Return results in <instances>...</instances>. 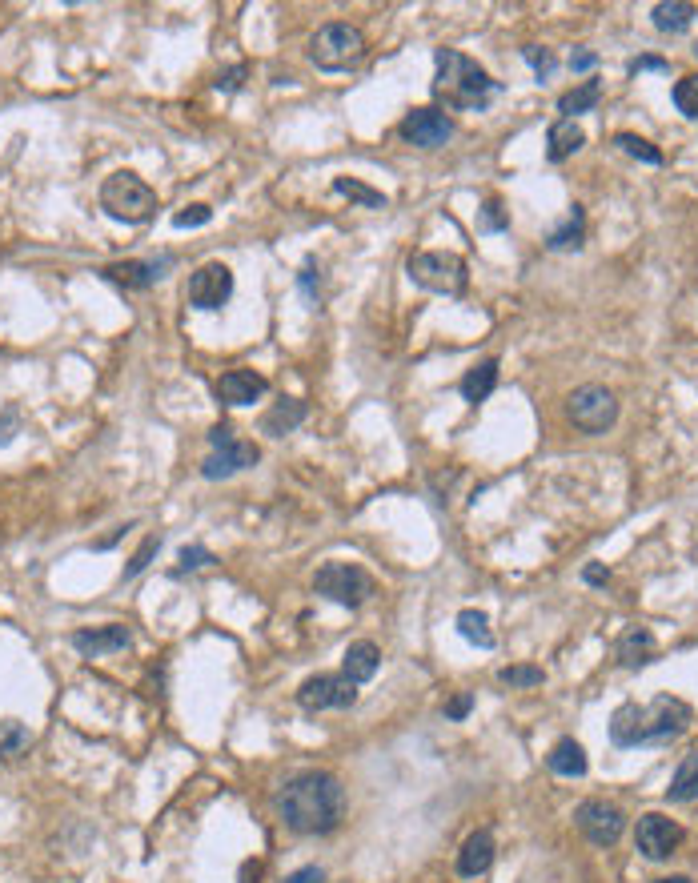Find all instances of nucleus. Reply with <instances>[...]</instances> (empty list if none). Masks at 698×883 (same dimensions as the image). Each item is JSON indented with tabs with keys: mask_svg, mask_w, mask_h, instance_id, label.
<instances>
[{
	"mask_svg": "<svg viewBox=\"0 0 698 883\" xmlns=\"http://www.w3.org/2000/svg\"><path fill=\"white\" fill-rule=\"evenodd\" d=\"M277 815L297 835H329L345 819V787L329 771H301L277 791Z\"/></svg>",
	"mask_w": 698,
	"mask_h": 883,
	"instance_id": "nucleus-1",
	"label": "nucleus"
},
{
	"mask_svg": "<svg viewBox=\"0 0 698 883\" xmlns=\"http://www.w3.org/2000/svg\"><path fill=\"white\" fill-rule=\"evenodd\" d=\"M438 77H434V97L450 109H466V113H486L494 93L502 89L478 61L462 57L458 49H438Z\"/></svg>",
	"mask_w": 698,
	"mask_h": 883,
	"instance_id": "nucleus-2",
	"label": "nucleus"
},
{
	"mask_svg": "<svg viewBox=\"0 0 698 883\" xmlns=\"http://www.w3.org/2000/svg\"><path fill=\"white\" fill-rule=\"evenodd\" d=\"M101 209L113 217V221H125V225H145L157 217V193L129 169H117L105 177L101 185Z\"/></svg>",
	"mask_w": 698,
	"mask_h": 883,
	"instance_id": "nucleus-3",
	"label": "nucleus"
},
{
	"mask_svg": "<svg viewBox=\"0 0 698 883\" xmlns=\"http://www.w3.org/2000/svg\"><path fill=\"white\" fill-rule=\"evenodd\" d=\"M410 269V281L430 289V293H442V298H462L466 285H470V269L458 253H446V249H426V253H414L406 261Z\"/></svg>",
	"mask_w": 698,
	"mask_h": 883,
	"instance_id": "nucleus-4",
	"label": "nucleus"
},
{
	"mask_svg": "<svg viewBox=\"0 0 698 883\" xmlns=\"http://www.w3.org/2000/svg\"><path fill=\"white\" fill-rule=\"evenodd\" d=\"M309 61L325 73H341L366 61V37L358 25H325L309 41Z\"/></svg>",
	"mask_w": 698,
	"mask_h": 883,
	"instance_id": "nucleus-5",
	"label": "nucleus"
},
{
	"mask_svg": "<svg viewBox=\"0 0 698 883\" xmlns=\"http://www.w3.org/2000/svg\"><path fill=\"white\" fill-rule=\"evenodd\" d=\"M694 711L690 703L674 699V695H658L650 707H638V727H634V747H662L670 739H678L690 727Z\"/></svg>",
	"mask_w": 698,
	"mask_h": 883,
	"instance_id": "nucleus-6",
	"label": "nucleus"
},
{
	"mask_svg": "<svg viewBox=\"0 0 698 883\" xmlns=\"http://www.w3.org/2000/svg\"><path fill=\"white\" fill-rule=\"evenodd\" d=\"M313 591L337 607H362L370 595H374V578L358 566V562H325L317 574H313Z\"/></svg>",
	"mask_w": 698,
	"mask_h": 883,
	"instance_id": "nucleus-7",
	"label": "nucleus"
},
{
	"mask_svg": "<svg viewBox=\"0 0 698 883\" xmlns=\"http://www.w3.org/2000/svg\"><path fill=\"white\" fill-rule=\"evenodd\" d=\"M209 446H213V450H209V458L201 462V478H209V482L233 478V474L257 466V458H261V450H257L253 442L237 438L233 426H213V430H209Z\"/></svg>",
	"mask_w": 698,
	"mask_h": 883,
	"instance_id": "nucleus-8",
	"label": "nucleus"
},
{
	"mask_svg": "<svg viewBox=\"0 0 698 883\" xmlns=\"http://www.w3.org/2000/svg\"><path fill=\"white\" fill-rule=\"evenodd\" d=\"M566 414L582 434H606L618 422V398L606 386H578L566 402Z\"/></svg>",
	"mask_w": 698,
	"mask_h": 883,
	"instance_id": "nucleus-9",
	"label": "nucleus"
},
{
	"mask_svg": "<svg viewBox=\"0 0 698 883\" xmlns=\"http://www.w3.org/2000/svg\"><path fill=\"white\" fill-rule=\"evenodd\" d=\"M233 298V269L221 265V261H205L189 273V285H185V302L193 310H221L225 302Z\"/></svg>",
	"mask_w": 698,
	"mask_h": 883,
	"instance_id": "nucleus-10",
	"label": "nucleus"
},
{
	"mask_svg": "<svg viewBox=\"0 0 698 883\" xmlns=\"http://www.w3.org/2000/svg\"><path fill=\"white\" fill-rule=\"evenodd\" d=\"M574 823H578V831H582L594 847H614V843L622 839V831H626L622 807H614V803H606V799H586V803H578Z\"/></svg>",
	"mask_w": 698,
	"mask_h": 883,
	"instance_id": "nucleus-11",
	"label": "nucleus"
},
{
	"mask_svg": "<svg viewBox=\"0 0 698 883\" xmlns=\"http://www.w3.org/2000/svg\"><path fill=\"white\" fill-rule=\"evenodd\" d=\"M297 703L305 711H345L358 703V683H349L345 675H313L297 687Z\"/></svg>",
	"mask_w": 698,
	"mask_h": 883,
	"instance_id": "nucleus-12",
	"label": "nucleus"
},
{
	"mask_svg": "<svg viewBox=\"0 0 698 883\" xmlns=\"http://www.w3.org/2000/svg\"><path fill=\"white\" fill-rule=\"evenodd\" d=\"M398 133L418 145V149H442L450 137H454V121L438 109V105H422V109H410L398 125Z\"/></svg>",
	"mask_w": 698,
	"mask_h": 883,
	"instance_id": "nucleus-13",
	"label": "nucleus"
},
{
	"mask_svg": "<svg viewBox=\"0 0 698 883\" xmlns=\"http://www.w3.org/2000/svg\"><path fill=\"white\" fill-rule=\"evenodd\" d=\"M634 843H638V851L646 859H666L682 843V827L674 819H666L662 811H646L638 819V827H634Z\"/></svg>",
	"mask_w": 698,
	"mask_h": 883,
	"instance_id": "nucleus-14",
	"label": "nucleus"
},
{
	"mask_svg": "<svg viewBox=\"0 0 698 883\" xmlns=\"http://www.w3.org/2000/svg\"><path fill=\"white\" fill-rule=\"evenodd\" d=\"M173 269V257L161 253V257H145V261H117V265H105L101 277L113 281V285H125V289H149L157 281H165Z\"/></svg>",
	"mask_w": 698,
	"mask_h": 883,
	"instance_id": "nucleus-15",
	"label": "nucleus"
},
{
	"mask_svg": "<svg viewBox=\"0 0 698 883\" xmlns=\"http://www.w3.org/2000/svg\"><path fill=\"white\" fill-rule=\"evenodd\" d=\"M73 647H77L85 659H97V655H117V651H129V647H133V631H129V627H121V623L93 627V631H77V635H73Z\"/></svg>",
	"mask_w": 698,
	"mask_h": 883,
	"instance_id": "nucleus-16",
	"label": "nucleus"
},
{
	"mask_svg": "<svg viewBox=\"0 0 698 883\" xmlns=\"http://www.w3.org/2000/svg\"><path fill=\"white\" fill-rule=\"evenodd\" d=\"M265 390H269V382H265L261 374H253V370H229V374H221V382H217V402H221V406H249V402H257Z\"/></svg>",
	"mask_w": 698,
	"mask_h": 883,
	"instance_id": "nucleus-17",
	"label": "nucleus"
},
{
	"mask_svg": "<svg viewBox=\"0 0 698 883\" xmlns=\"http://www.w3.org/2000/svg\"><path fill=\"white\" fill-rule=\"evenodd\" d=\"M378 667H382V651H378V643H370V639L349 643L345 655H341V675H345L349 683H370V679L378 675Z\"/></svg>",
	"mask_w": 698,
	"mask_h": 883,
	"instance_id": "nucleus-18",
	"label": "nucleus"
},
{
	"mask_svg": "<svg viewBox=\"0 0 698 883\" xmlns=\"http://www.w3.org/2000/svg\"><path fill=\"white\" fill-rule=\"evenodd\" d=\"M582 145H586V129H582L578 121H570V117H558V121L550 125V133H546V161H550V165H562V161H570Z\"/></svg>",
	"mask_w": 698,
	"mask_h": 883,
	"instance_id": "nucleus-19",
	"label": "nucleus"
},
{
	"mask_svg": "<svg viewBox=\"0 0 698 883\" xmlns=\"http://www.w3.org/2000/svg\"><path fill=\"white\" fill-rule=\"evenodd\" d=\"M494 851H498L494 835H490V831H474V835L462 843V851H458V875H466V879L486 875L490 863H494Z\"/></svg>",
	"mask_w": 698,
	"mask_h": 883,
	"instance_id": "nucleus-20",
	"label": "nucleus"
},
{
	"mask_svg": "<svg viewBox=\"0 0 698 883\" xmlns=\"http://www.w3.org/2000/svg\"><path fill=\"white\" fill-rule=\"evenodd\" d=\"M654 651H658V643H654V635H650L646 627H626V631L618 635V659H622V667H630V671L646 667V663L654 659Z\"/></svg>",
	"mask_w": 698,
	"mask_h": 883,
	"instance_id": "nucleus-21",
	"label": "nucleus"
},
{
	"mask_svg": "<svg viewBox=\"0 0 698 883\" xmlns=\"http://www.w3.org/2000/svg\"><path fill=\"white\" fill-rule=\"evenodd\" d=\"M546 767H550L554 775H562V779H582L590 763H586L582 743H574V739H558V743L550 747V755H546Z\"/></svg>",
	"mask_w": 698,
	"mask_h": 883,
	"instance_id": "nucleus-22",
	"label": "nucleus"
},
{
	"mask_svg": "<svg viewBox=\"0 0 698 883\" xmlns=\"http://www.w3.org/2000/svg\"><path fill=\"white\" fill-rule=\"evenodd\" d=\"M494 386H498V358L478 362V366H474V370H466V378L458 382V390H462V398H466L470 406L486 402V398L494 394Z\"/></svg>",
	"mask_w": 698,
	"mask_h": 883,
	"instance_id": "nucleus-23",
	"label": "nucleus"
},
{
	"mask_svg": "<svg viewBox=\"0 0 698 883\" xmlns=\"http://www.w3.org/2000/svg\"><path fill=\"white\" fill-rule=\"evenodd\" d=\"M305 414H309V406H305L301 398H285V402H277V406L261 418V430L273 434V438H285V434H293V430L305 422Z\"/></svg>",
	"mask_w": 698,
	"mask_h": 883,
	"instance_id": "nucleus-24",
	"label": "nucleus"
},
{
	"mask_svg": "<svg viewBox=\"0 0 698 883\" xmlns=\"http://www.w3.org/2000/svg\"><path fill=\"white\" fill-rule=\"evenodd\" d=\"M650 17H654V29H658V33H686V29L694 25L698 9L686 5V0H662V5H654Z\"/></svg>",
	"mask_w": 698,
	"mask_h": 883,
	"instance_id": "nucleus-25",
	"label": "nucleus"
},
{
	"mask_svg": "<svg viewBox=\"0 0 698 883\" xmlns=\"http://www.w3.org/2000/svg\"><path fill=\"white\" fill-rule=\"evenodd\" d=\"M582 237H586V209L574 205V209L566 213V221H562L558 229H550L546 249H554V253H562V249H582Z\"/></svg>",
	"mask_w": 698,
	"mask_h": 883,
	"instance_id": "nucleus-26",
	"label": "nucleus"
},
{
	"mask_svg": "<svg viewBox=\"0 0 698 883\" xmlns=\"http://www.w3.org/2000/svg\"><path fill=\"white\" fill-rule=\"evenodd\" d=\"M666 799H670V803H690V799H698V751H690V755L678 763V771H674V779H670V787H666Z\"/></svg>",
	"mask_w": 698,
	"mask_h": 883,
	"instance_id": "nucleus-27",
	"label": "nucleus"
},
{
	"mask_svg": "<svg viewBox=\"0 0 698 883\" xmlns=\"http://www.w3.org/2000/svg\"><path fill=\"white\" fill-rule=\"evenodd\" d=\"M598 101H602V85H598V81H582L578 89H570V93L558 97V113L574 121L578 113H590Z\"/></svg>",
	"mask_w": 698,
	"mask_h": 883,
	"instance_id": "nucleus-28",
	"label": "nucleus"
},
{
	"mask_svg": "<svg viewBox=\"0 0 698 883\" xmlns=\"http://www.w3.org/2000/svg\"><path fill=\"white\" fill-rule=\"evenodd\" d=\"M458 635L466 639V643H474V647H482V651H494V631H490V619H486V611H462L458 615Z\"/></svg>",
	"mask_w": 698,
	"mask_h": 883,
	"instance_id": "nucleus-29",
	"label": "nucleus"
},
{
	"mask_svg": "<svg viewBox=\"0 0 698 883\" xmlns=\"http://www.w3.org/2000/svg\"><path fill=\"white\" fill-rule=\"evenodd\" d=\"M333 193L358 201V205H366V209H386V193H378V189H370V185H362V181H354V177H333Z\"/></svg>",
	"mask_w": 698,
	"mask_h": 883,
	"instance_id": "nucleus-30",
	"label": "nucleus"
},
{
	"mask_svg": "<svg viewBox=\"0 0 698 883\" xmlns=\"http://www.w3.org/2000/svg\"><path fill=\"white\" fill-rule=\"evenodd\" d=\"M29 743H33V735H29V727H25V723H17V719H0V755L17 759V755H21Z\"/></svg>",
	"mask_w": 698,
	"mask_h": 883,
	"instance_id": "nucleus-31",
	"label": "nucleus"
},
{
	"mask_svg": "<svg viewBox=\"0 0 698 883\" xmlns=\"http://www.w3.org/2000/svg\"><path fill=\"white\" fill-rule=\"evenodd\" d=\"M614 145L626 153V157H634V161H642V165H662V153L646 141V137H638V133H618L614 137Z\"/></svg>",
	"mask_w": 698,
	"mask_h": 883,
	"instance_id": "nucleus-32",
	"label": "nucleus"
},
{
	"mask_svg": "<svg viewBox=\"0 0 698 883\" xmlns=\"http://www.w3.org/2000/svg\"><path fill=\"white\" fill-rule=\"evenodd\" d=\"M674 105H678V113H682V117L698 121V73H690V77L674 81Z\"/></svg>",
	"mask_w": 698,
	"mask_h": 883,
	"instance_id": "nucleus-33",
	"label": "nucleus"
},
{
	"mask_svg": "<svg viewBox=\"0 0 698 883\" xmlns=\"http://www.w3.org/2000/svg\"><path fill=\"white\" fill-rule=\"evenodd\" d=\"M478 229H482V233H502V229H510V209H506L498 197H490V201L482 205Z\"/></svg>",
	"mask_w": 698,
	"mask_h": 883,
	"instance_id": "nucleus-34",
	"label": "nucleus"
},
{
	"mask_svg": "<svg viewBox=\"0 0 698 883\" xmlns=\"http://www.w3.org/2000/svg\"><path fill=\"white\" fill-rule=\"evenodd\" d=\"M498 683H506V687H542V683H546V671H542V667H502V671H498Z\"/></svg>",
	"mask_w": 698,
	"mask_h": 883,
	"instance_id": "nucleus-35",
	"label": "nucleus"
},
{
	"mask_svg": "<svg viewBox=\"0 0 698 883\" xmlns=\"http://www.w3.org/2000/svg\"><path fill=\"white\" fill-rule=\"evenodd\" d=\"M522 57H526V61H530V69L538 73V81H550V77H554V69H558L554 53H550V49H542V45H526V49H522Z\"/></svg>",
	"mask_w": 698,
	"mask_h": 883,
	"instance_id": "nucleus-36",
	"label": "nucleus"
},
{
	"mask_svg": "<svg viewBox=\"0 0 698 883\" xmlns=\"http://www.w3.org/2000/svg\"><path fill=\"white\" fill-rule=\"evenodd\" d=\"M157 550H161V538L157 534H149L141 546H137V554L129 558V566H125V578H137L141 570H149V562L157 558Z\"/></svg>",
	"mask_w": 698,
	"mask_h": 883,
	"instance_id": "nucleus-37",
	"label": "nucleus"
},
{
	"mask_svg": "<svg viewBox=\"0 0 698 883\" xmlns=\"http://www.w3.org/2000/svg\"><path fill=\"white\" fill-rule=\"evenodd\" d=\"M209 221H213V209H209V205H189V209H181V213L173 217L177 229H197V225H209Z\"/></svg>",
	"mask_w": 698,
	"mask_h": 883,
	"instance_id": "nucleus-38",
	"label": "nucleus"
},
{
	"mask_svg": "<svg viewBox=\"0 0 698 883\" xmlns=\"http://www.w3.org/2000/svg\"><path fill=\"white\" fill-rule=\"evenodd\" d=\"M217 558H213V550H205V546H185L181 550V570L177 574H185V570H201V566H213Z\"/></svg>",
	"mask_w": 698,
	"mask_h": 883,
	"instance_id": "nucleus-39",
	"label": "nucleus"
},
{
	"mask_svg": "<svg viewBox=\"0 0 698 883\" xmlns=\"http://www.w3.org/2000/svg\"><path fill=\"white\" fill-rule=\"evenodd\" d=\"M470 711H474V695H470V691H458V695L446 703V719H450V723H462Z\"/></svg>",
	"mask_w": 698,
	"mask_h": 883,
	"instance_id": "nucleus-40",
	"label": "nucleus"
},
{
	"mask_svg": "<svg viewBox=\"0 0 698 883\" xmlns=\"http://www.w3.org/2000/svg\"><path fill=\"white\" fill-rule=\"evenodd\" d=\"M241 77H245V65H233L229 73H217V81H213V85H217L221 93H233V89H241Z\"/></svg>",
	"mask_w": 698,
	"mask_h": 883,
	"instance_id": "nucleus-41",
	"label": "nucleus"
},
{
	"mask_svg": "<svg viewBox=\"0 0 698 883\" xmlns=\"http://www.w3.org/2000/svg\"><path fill=\"white\" fill-rule=\"evenodd\" d=\"M626 69H630V73H666L670 65H666L662 57H638V61H630Z\"/></svg>",
	"mask_w": 698,
	"mask_h": 883,
	"instance_id": "nucleus-42",
	"label": "nucleus"
},
{
	"mask_svg": "<svg viewBox=\"0 0 698 883\" xmlns=\"http://www.w3.org/2000/svg\"><path fill=\"white\" fill-rule=\"evenodd\" d=\"M281 883H325V871H321V867H297V871L285 875Z\"/></svg>",
	"mask_w": 698,
	"mask_h": 883,
	"instance_id": "nucleus-43",
	"label": "nucleus"
},
{
	"mask_svg": "<svg viewBox=\"0 0 698 883\" xmlns=\"http://www.w3.org/2000/svg\"><path fill=\"white\" fill-rule=\"evenodd\" d=\"M598 65V53H590V49H578V53H570V69L574 73H590Z\"/></svg>",
	"mask_w": 698,
	"mask_h": 883,
	"instance_id": "nucleus-44",
	"label": "nucleus"
},
{
	"mask_svg": "<svg viewBox=\"0 0 698 883\" xmlns=\"http://www.w3.org/2000/svg\"><path fill=\"white\" fill-rule=\"evenodd\" d=\"M582 578H586L590 586H606V582H610V570H606L602 562H586V566H582Z\"/></svg>",
	"mask_w": 698,
	"mask_h": 883,
	"instance_id": "nucleus-45",
	"label": "nucleus"
},
{
	"mask_svg": "<svg viewBox=\"0 0 698 883\" xmlns=\"http://www.w3.org/2000/svg\"><path fill=\"white\" fill-rule=\"evenodd\" d=\"M313 273H317V269H313V261H309V265L301 269V277H297V281H301V289H305V298L317 306V277H313Z\"/></svg>",
	"mask_w": 698,
	"mask_h": 883,
	"instance_id": "nucleus-46",
	"label": "nucleus"
},
{
	"mask_svg": "<svg viewBox=\"0 0 698 883\" xmlns=\"http://www.w3.org/2000/svg\"><path fill=\"white\" fill-rule=\"evenodd\" d=\"M13 426H17V410H5V418H0V446L13 438Z\"/></svg>",
	"mask_w": 698,
	"mask_h": 883,
	"instance_id": "nucleus-47",
	"label": "nucleus"
},
{
	"mask_svg": "<svg viewBox=\"0 0 698 883\" xmlns=\"http://www.w3.org/2000/svg\"><path fill=\"white\" fill-rule=\"evenodd\" d=\"M257 875H261V863H257V859H249V863L241 867V883H257Z\"/></svg>",
	"mask_w": 698,
	"mask_h": 883,
	"instance_id": "nucleus-48",
	"label": "nucleus"
},
{
	"mask_svg": "<svg viewBox=\"0 0 698 883\" xmlns=\"http://www.w3.org/2000/svg\"><path fill=\"white\" fill-rule=\"evenodd\" d=\"M658 883H694L690 875H666V879H658Z\"/></svg>",
	"mask_w": 698,
	"mask_h": 883,
	"instance_id": "nucleus-49",
	"label": "nucleus"
}]
</instances>
